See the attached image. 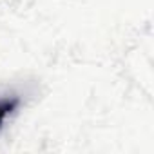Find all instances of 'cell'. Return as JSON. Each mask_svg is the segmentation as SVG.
I'll use <instances>...</instances> for the list:
<instances>
[{"instance_id": "6da1fadb", "label": "cell", "mask_w": 154, "mask_h": 154, "mask_svg": "<svg viewBox=\"0 0 154 154\" xmlns=\"http://www.w3.org/2000/svg\"><path fill=\"white\" fill-rule=\"evenodd\" d=\"M18 107V100L17 98H6V100H0V127L4 125L6 118Z\"/></svg>"}]
</instances>
